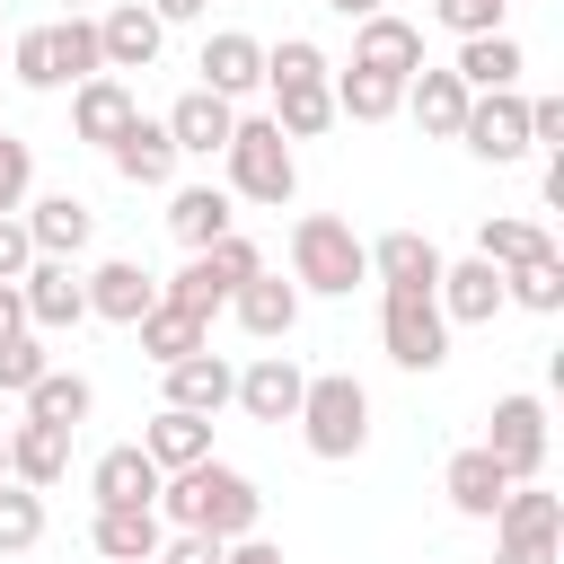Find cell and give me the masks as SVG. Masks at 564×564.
I'll list each match as a JSON object with an SVG mask.
<instances>
[{"label":"cell","mask_w":564,"mask_h":564,"mask_svg":"<svg viewBox=\"0 0 564 564\" xmlns=\"http://www.w3.org/2000/svg\"><path fill=\"white\" fill-rule=\"evenodd\" d=\"M229 317H238L256 344H282V335L300 326V282H282V273H256V282H238V291H229Z\"/></svg>","instance_id":"27"},{"label":"cell","mask_w":564,"mask_h":564,"mask_svg":"<svg viewBox=\"0 0 564 564\" xmlns=\"http://www.w3.org/2000/svg\"><path fill=\"white\" fill-rule=\"evenodd\" d=\"M167 379V397L159 405H176V414H229V397H238V370L220 361V352H194V361H176V370H159Z\"/></svg>","instance_id":"28"},{"label":"cell","mask_w":564,"mask_h":564,"mask_svg":"<svg viewBox=\"0 0 564 564\" xmlns=\"http://www.w3.org/2000/svg\"><path fill=\"white\" fill-rule=\"evenodd\" d=\"M159 467L141 458V441H115V449H97V467H88V494H97V511H123V502H159Z\"/></svg>","instance_id":"30"},{"label":"cell","mask_w":564,"mask_h":564,"mask_svg":"<svg viewBox=\"0 0 564 564\" xmlns=\"http://www.w3.org/2000/svg\"><path fill=\"white\" fill-rule=\"evenodd\" d=\"M529 150H564V97H529Z\"/></svg>","instance_id":"45"},{"label":"cell","mask_w":564,"mask_h":564,"mask_svg":"<svg viewBox=\"0 0 564 564\" xmlns=\"http://www.w3.org/2000/svg\"><path fill=\"white\" fill-rule=\"evenodd\" d=\"M441 494H449V511H458V520H494V511H502V494H511V476L485 458V441H467V449H449Z\"/></svg>","instance_id":"25"},{"label":"cell","mask_w":564,"mask_h":564,"mask_svg":"<svg viewBox=\"0 0 564 564\" xmlns=\"http://www.w3.org/2000/svg\"><path fill=\"white\" fill-rule=\"evenodd\" d=\"M9 79H18V88H62V79H53V44H44V26H18V44H9Z\"/></svg>","instance_id":"43"},{"label":"cell","mask_w":564,"mask_h":564,"mask_svg":"<svg viewBox=\"0 0 564 564\" xmlns=\"http://www.w3.org/2000/svg\"><path fill=\"white\" fill-rule=\"evenodd\" d=\"M44 44H53V79H62V88H79V79L106 70V53H97V18H53Z\"/></svg>","instance_id":"37"},{"label":"cell","mask_w":564,"mask_h":564,"mask_svg":"<svg viewBox=\"0 0 564 564\" xmlns=\"http://www.w3.org/2000/svg\"><path fill=\"white\" fill-rule=\"evenodd\" d=\"M300 388H308V370H300L291 352H256V361L238 370V397H229V405H238L247 423H291V414H300Z\"/></svg>","instance_id":"17"},{"label":"cell","mask_w":564,"mask_h":564,"mask_svg":"<svg viewBox=\"0 0 564 564\" xmlns=\"http://www.w3.org/2000/svg\"><path fill=\"white\" fill-rule=\"evenodd\" d=\"M35 264V238H26V220L18 212H0V282H18Z\"/></svg>","instance_id":"44"},{"label":"cell","mask_w":564,"mask_h":564,"mask_svg":"<svg viewBox=\"0 0 564 564\" xmlns=\"http://www.w3.org/2000/svg\"><path fill=\"white\" fill-rule=\"evenodd\" d=\"M397 115H414L432 141H458V123H467V88H458V70H432V62H423V70L405 79V106H397Z\"/></svg>","instance_id":"33"},{"label":"cell","mask_w":564,"mask_h":564,"mask_svg":"<svg viewBox=\"0 0 564 564\" xmlns=\"http://www.w3.org/2000/svg\"><path fill=\"white\" fill-rule=\"evenodd\" d=\"M159 44H167V26H159L141 0L97 9V53H106V70H115V79H123V70H150V62H159Z\"/></svg>","instance_id":"21"},{"label":"cell","mask_w":564,"mask_h":564,"mask_svg":"<svg viewBox=\"0 0 564 564\" xmlns=\"http://www.w3.org/2000/svg\"><path fill=\"white\" fill-rule=\"evenodd\" d=\"M370 247V282L379 291H441V247L423 238V229H388V238H361Z\"/></svg>","instance_id":"20"},{"label":"cell","mask_w":564,"mask_h":564,"mask_svg":"<svg viewBox=\"0 0 564 564\" xmlns=\"http://www.w3.org/2000/svg\"><path fill=\"white\" fill-rule=\"evenodd\" d=\"M18 300H26V326H35V335H70V326H88V282H79L70 256H35V264L18 273Z\"/></svg>","instance_id":"10"},{"label":"cell","mask_w":564,"mask_h":564,"mask_svg":"<svg viewBox=\"0 0 564 564\" xmlns=\"http://www.w3.org/2000/svg\"><path fill=\"white\" fill-rule=\"evenodd\" d=\"M555 238H546V220H529V212H485L476 220V256L494 264V273H511V264H529V256H546Z\"/></svg>","instance_id":"34"},{"label":"cell","mask_w":564,"mask_h":564,"mask_svg":"<svg viewBox=\"0 0 564 564\" xmlns=\"http://www.w3.org/2000/svg\"><path fill=\"white\" fill-rule=\"evenodd\" d=\"M44 370H53L44 335H18V344H0V397H26V388H35Z\"/></svg>","instance_id":"40"},{"label":"cell","mask_w":564,"mask_h":564,"mask_svg":"<svg viewBox=\"0 0 564 564\" xmlns=\"http://www.w3.org/2000/svg\"><path fill=\"white\" fill-rule=\"evenodd\" d=\"M0 476H9V432H0Z\"/></svg>","instance_id":"52"},{"label":"cell","mask_w":564,"mask_h":564,"mask_svg":"<svg viewBox=\"0 0 564 564\" xmlns=\"http://www.w3.org/2000/svg\"><path fill=\"white\" fill-rule=\"evenodd\" d=\"M26 194H35V141L0 132V212H26Z\"/></svg>","instance_id":"42"},{"label":"cell","mask_w":564,"mask_h":564,"mask_svg":"<svg viewBox=\"0 0 564 564\" xmlns=\"http://www.w3.org/2000/svg\"><path fill=\"white\" fill-rule=\"evenodd\" d=\"M502 308H529V317H555V308H564V256L546 247V256H529V264H511V273H502Z\"/></svg>","instance_id":"36"},{"label":"cell","mask_w":564,"mask_h":564,"mask_svg":"<svg viewBox=\"0 0 564 564\" xmlns=\"http://www.w3.org/2000/svg\"><path fill=\"white\" fill-rule=\"evenodd\" d=\"M88 546H97L106 564H159L167 520H159V502H123V511H97V520H88Z\"/></svg>","instance_id":"23"},{"label":"cell","mask_w":564,"mask_h":564,"mask_svg":"<svg viewBox=\"0 0 564 564\" xmlns=\"http://www.w3.org/2000/svg\"><path fill=\"white\" fill-rule=\"evenodd\" d=\"M291 282H300V300H308V291H317V300H352V291L370 282L361 229H352L344 212H300V220H291Z\"/></svg>","instance_id":"3"},{"label":"cell","mask_w":564,"mask_h":564,"mask_svg":"<svg viewBox=\"0 0 564 564\" xmlns=\"http://www.w3.org/2000/svg\"><path fill=\"white\" fill-rule=\"evenodd\" d=\"M485 458H494L511 485H538V476H546V397H529V388L494 397V414H485Z\"/></svg>","instance_id":"9"},{"label":"cell","mask_w":564,"mask_h":564,"mask_svg":"<svg viewBox=\"0 0 564 564\" xmlns=\"http://www.w3.org/2000/svg\"><path fill=\"white\" fill-rule=\"evenodd\" d=\"M300 441H308V458H326V467H352L361 449H370V388L352 379V370H308V388H300Z\"/></svg>","instance_id":"4"},{"label":"cell","mask_w":564,"mask_h":564,"mask_svg":"<svg viewBox=\"0 0 564 564\" xmlns=\"http://www.w3.org/2000/svg\"><path fill=\"white\" fill-rule=\"evenodd\" d=\"M229 229H238V203H229V185H212V176H194V185H167V238H176L185 256L220 247Z\"/></svg>","instance_id":"16"},{"label":"cell","mask_w":564,"mask_h":564,"mask_svg":"<svg viewBox=\"0 0 564 564\" xmlns=\"http://www.w3.org/2000/svg\"><path fill=\"white\" fill-rule=\"evenodd\" d=\"M18 335H35V326H26V300H18V282H0V344H18Z\"/></svg>","instance_id":"48"},{"label":"cell","mask_w":564,"mask_h":564,"mask_svg":"<svg viewBox=\"0 0 564 564\" xmlns=\"http://www.w3.org/2000/svg\"><path fill=\"white\" fill-rule=\"evenodd\" d=\"M53 9H62V18H97V0H53Z\"/></svg>","instance_id":"51"},{"label":"cell","mask_w":564,"mask_h":564,"mask_svg":"<svg viewBox=\"0 0 564 564\" xmlns=\"http://www.w3.org/2000/svg\"><path fill=\"white\" fill-rule=\"evenodd\" d=\"M106 159H115V176H123V185H141V194H167V185H176V167H185L159 115H132V123L106 141Z\"/></svg>","instance_id":"14"},{"label":"cell","mask_w":564,"mask_h":564,"mask_svg":"<svg viewBox=\"0 0 564 564\" xmlns=\"http://www.w3.org/2000/svg\"><path fill=\"white\" fill-rule=\"evenodd\" d=\"M159 26H194V18H212V0H141Z\"/></svg>","instance_id":"49"},{"label":"cell","mask_w":564,"mask_h":564,"mask_svg":"<svg viewBox=\"0 0 564 564\" xmlns=\"http://www.w3.org/2000/svg\"><path fill=\"white\" fill-rule=\"evenodd\" d=\"M432 18L467 44V35H502V18H511V0H432Z\"/></svg>","instance_id":"41"},{"label":"cell","mask_w":564,"mask_h":564,"mask_svg":"<svg viewBox=\"0 0 564 564\" xmlns=\"http://www.w3.org/2000/svg\"><path fill=\"white\" fill-rule=\"evenodd\" d=\"M141 458H150L159 476H185V467H203V458H212V423H203V414L159 405V414L141 423Z\"/></svg>","instance_id":"29"},{"label":"cell","mask_w":564,"mask_h":564,"mask_svg":"<svg viewBox=\"0 0 564 564\" xmlns=\"http://www.w3.org/2000/svg\"><path fill=\"white\" fill-rule=\"evenodd\" d=\"M335 9H344V18H352V26H361V18H379V9H388V0H335Z\"/></svg>","instance_id":"50"},{"label":"cell","mask_w":564,"mask_h":564,"mask_svg":"<svg viewBox=\"0 0 564 564\" xmlns=\"http://www.w3.org/2000/svg\"><path fill=\"white\" fill-rule=\"evenodd\" d=\"M405 106V79H379V70H335V123H388Z\"/></svg>","instance_id":"38"},{"label":"cell","mask_w":564,"mask_h":564,"mask_svg":"<svg viewBox=\"0 0 564 564\" xmlns=\"http://www.w3.org/2000/svg\"><path fill=\"white\" fill-rule=\"evenodd\" d=\"M18 405H26V423H53V432H79V423L97 414V379H88V370H62V361H53V370H44V379H35V388H26Z\"/></svg>","instance_id":"32"},{"label":"cell","mask_w":564,"mask_h":564,"mask_svg":"<svg viewBox=\"0 0 564 564\" xmlns=\"http://www.w3.org/2000/svg\"><path fill=\"white\" fill-rule=\"evenodd\" d=\"M18 220H26L35 256H70V264H79V256H88V238H97V203H88V194H70V185H62V194H26V212H18Z\"/></svg>","instance_id":"15"},{"label":"cell","mask_w":564,"mask_h":564,"mask_svg":"<svg viewBox=\"0 0 564 564\" xmlns=\"http://www.w3.org/2000/svg\"><path fill=\"white\" fill-rule=\"evenodd\" d=\"M35 538H44V494H26V485L0 476V555H26Z\"/></svg>","instance_id":"39"},{"label":"cell","mask_w":564,"mask_h":564,"mask_svg":"<svg viewBox=\"0 0 564 564\" xmlns=\"http://www.w3.org/2000/svg\"><path fill=\"white\" fill-rule=\"evenodd\" d=\"M379 344H388L397 370L432 379L449 361V317L432 308V291H379Z\"/></svg>","instance_id":"7"},{"label":"cell","mask_w":564,"mask_h":564,"mask_svg":"<svg viewBox=\"0 0 564 564\" xmlns=\"http://www.w3.org/2000/svg\"><path fill=\"white\" fill-rule=\"evenodd\" d=\"M256 273H264V256H256V238H238V229H229L220 247H203V256H185V264H176V273L159 282V300L212 326V317L229 308V291H238V282H256Z\"/></svg>","instance_id":"6"},{"label":"cell","mask_w":564,"mask_h":564,"mask_svg":"<svg viewBox=\"0 0 564 564\" xmlns=\"http://www.w3.org/2000/svg\"><path fill=\"white\" fill-rule=\"evenodd\" d=\"M220 564H291V555H282L273 538H229V546H220Z\"/></svg>","instance_id":"47"},{"label":"cell","mask_w":564,"mask_h":564,"mask_svg":"<svg viewBox=\"0 0 564 564\" xmlns=\"http://www.w3.org/2000/svg\"><path fill=\"white\" fill-rule=\"evenodd\" d=\"M159 123H167L176 159H220V150H229V132H238V106H229V97H212V88H185Z\"/></svg>","instance_id":"19"},{"label":"cell","mask_w":564,"mask_h":564,"mask_svg":"<svg viewBox=\"0 0 564 564\" xmlns=\"http://www.w3.org/2000/svg\"><path fill=\"white\" fill-rule=\"evenodd\" d=\"M555 546H564V494L511 485L494 511V564H555Z\"/></svg>","instance_id":"8"},{"label":"cell","mask_w":564,"mask_h":564,"mask_svg":"<svg viewBox=\"0 0 564 564\" xmlns=\"http://www.w3.org/2000/svg\"><path fill=\"white\" fill-rule=\"evenodd\" d=\"M352 70H379V79H414V70H423V26H414V18H397V9L361 18V26H352Z\"/></svg>","instance_id":"18"},{"label":"cell","mask_w":564,"mask_h":564,"mask_svg":"<svg viewBox=\"0 0 564 564\" xmlns=\"http://www.w3.org/2000/svg\"><path fill=\"white\" fill-rule=\"evenodd\" d=\"M159 520L167 529H203V538H256V520H264V494H256V476L247 467H229V458H203V467H185V476H167L159 485Z\"/></svg>","instance_id":"1"},{"label":"cell","mask_w":564,"mask_h":564,"mask_svg":"<svg viewBox=\"0 0 564 564\" xmlns=\"http://www.w3.org/2000/svg\"><path fill=\"white\" fill-rule=\"evenodd\" d=\"M132 115H141V97H132V79H115V70H97V79H79V88H70V132H79V141H97V150H106Z\"/></svg>","instance_id":"26"},{"label":"cell","mask_w":564,"mask_h":564,"mask_svg":"<svg viewBox=\"0 0 564 564\" xmlns=\"http://www.w3.org/2000/svg\"><path fill=\"white\" fill-rule=\"evenodd\" d=\"M449 70H458V88H467V97H494V88H520V70H529V53H520V35L502 26V35H467Z\"/></svg>","instance_id":"31"},{"label":"cell","mask_w":564,"mask_h":564,"mask_svg":"<svg viewBox=\"0 0 564 564\" xmlns=\"http://www.w3.org/2000/svg\"><path fill=\"white\" fill-rule=\"evenodd\" d=\"M264 115L282 141H317L335 123V62L308 44V35H282L264 44Z\"/></svg>","instance_id":"2"},{"label":"cell","mask_w":564,"mask_h":564,"mask_svg":"<svg viewBox=\"0 0 564 564\" xmlns=\"http://www.w3.org/2000/svg\"><path fill=\"white\" fill-rule=\"evenodd\" d=\"M159 564H220V538H203V529H167Z\"/></svg>","instance_id":"46"},{"label":"cell","mask_w":564,"mask_h":564,"mask_svg":"<svg viewBox=\"0 0 564 564\" xmlns=\"http://www.w3.org/2000/svg\"><path fill=\"white\" fill-rule=\"evenodd\" d=\"M79 282H88V317H106V326H141L159 308V273L141 256H97Z\"/></svg>","instance_id":"13"},{"label":"cell","mask_w":564,"mask_h":564,"mask_svg":"<svg viewBox=\"0 0 564 564\" xmlns=\"http://www.w3.org/2000/svg\"><path fill=\"white\" fill-rule=\"evenodd\" d=\"M220 185H229V203H264V212H282L300 194V159L273 132V115H238V132L220 150Z\"/></svg>","instance_id":"5"},{"label":"cell","mask_w":564,"mask_h":564,"mask_svg":"<svg viewBox=\"0 0 564 564\" xmlns=\"http://www.w3.org/2000/svg\"><path fill=\"white\" fill-rule=\"evenodd\" d=\"M70 476V432H53V423H9V485H26V494H53Z\"/></svg>","instance_id":"24"},{"label":"cell","mask_w":564,"mask_h":564,"mask_svg":"<svg viewBox=\"0 0 564 564\" xmlns=\"http://www.w3.org/2000/svg\"><path fill=\"white\" fill-rule=\"evenodd\" d=\"M458 141H467L485 167H520V159H529V97H520V88L467 97V123H458Z\"/></svg>","instance_id":"11"},{"label":"cell","mask_w":564,"mask_h":564,"mask_svg":"<svg viewBox=\"0 0 564 564\" xmlns=\"http://www.w3.org/2000/svg\"><path fill=\"white\" fill-rule=\"evenodd\" d=\"M432 308H441L449 326H494V317H502V273H494L485 256H458V264H441Z\"/></svg>","instance_id":"22"},{"label":"cell","mask_w":564,"mask_h":564,"mask_svg":"<svg viewBox=\"0 0 564 564\" xmlns=\"http://www.w3.org/2000/svg\"><path fill=\"white\" fill-rule=\"evenodd\" d=\"M194 88H212V97H229V106H247V97H264V44L247 35V26H212L203 35V53H194Z\"/></svg>","instance_id":"12"},{"label":"cell","mask_w":564,"mask_h":564,"mask_svg":"<svg viewBox=\"0 0 564 564\" xmlns=\"http://www.w3.org/2000/svg\"><path fill=\"white\" fill-rule=\"evenodd\" d=\"M0 18H9V0H0Z\"/></svg>","instance_id":"53"},{"label":"cell","mask_w":564,"mask_h":564,"mask_svg":"<svg viewBox=\"0 0 564 564\" xmlns=\"http://www.w3.org/2000/svg\"><path fill=\"white\" fill-rule=\"evenodd\" d=\"M132 335H141V352H150L159 370H176V361L212 352V326H203V317H185V308H167V300H159V308H150V317L132 326Z\"/></svg>","instance_id":"35"}]
</instances>
